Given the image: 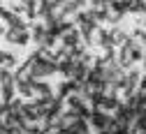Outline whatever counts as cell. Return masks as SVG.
I'll return each mask as SVG.
<instances>
[{
    "label": "cell",
    "instance_id": "cell-2",
    "mask_svg": "<svg viewBox=\"0 0 146 134\" xmlns=\"http://www.w3.org/2000/svg\"><path fill=\"white\" fill-rule=\"evenodd\" d=\"M90 127H93L95 132H104V129H111L114 125V116H109V113H102V111H93L88 118Z\"/></svg>",
    "mask_w": 146,
    "mask_h": 134
},
{
    "label": "cell",
    "instance_id": "cell-5",
    "mask_svg": "<svg viewBox=\"0 0 146 134\" xmlns=\"http://www.w3.org/2000/svg\"><path fill=\"white\" fill-rule=\"evenodd\" d=\"M144 67H146V55H144Z\"/></svg>",
    "mask_w": 146,
    "mask_h": 134
},
{
    "label": "cell",
    "instance_id": "cell-3",
    "mask_svg": "<svg viewBox=\"0 0 146 134\" xmlns=\"http://www.w3.org/2000/svg\"><path fill=\"white\" fill-rule=\"evenodd\" d=\"M5 42L14 44V46H28L33 42V35H30V30H12L9 28L5 35Z\"/></svg>",
    "mask_w": 146,
    "mask_h": 134
},
{
    "label": "cell",
    "instance_id": "cell-1",
    "mask_svg": "<svg viewBox=\"0 0 146 134\" xmlns=\"http://www.w3.org/2000/svg\"><path fill=\"white\" fill-rule=\"evenodd\" d=\"M81 44H84V37H81L79 28L72 23V26L60 35V46L67 49V51H72V49H77V46H81Z\"/></svg>",
    "mask_w": 146,
    "mask_h": 134
},
{
    "label": "cell",
    "instance_id": "cell-4",
    "mask_svg": "<svg viewBox=\"0 0 146 134\" xmlns=\"http://www.w3.org/2000/svg\"><path fill=\"white\" fill-rule=\"evenodd\" d=\"M16 53H9L5 49H0V69H9V72H16Z\"/></svg>",
    "mask_w": 146,
    "mask_h": 134
}]
</instances>
